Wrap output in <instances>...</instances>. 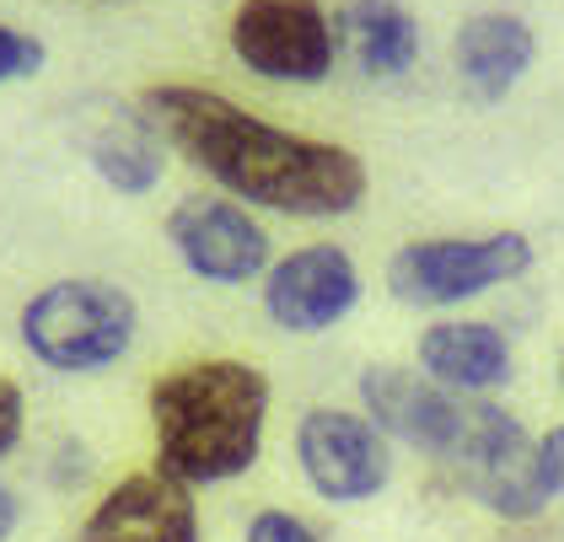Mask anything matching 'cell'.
Returning <instances> with one entry per match:
<instances>
[{"instance_id": "6da1fadb", "label": "cell", "mask_w": 564, "mask_h": 542, "mask_svg": "<svg viewBox=\"0 0 564 542\" xmlns=\"http://www.w3.org/2000/svg\"><path fill=\"white\" fill-rule=\"evenodd\" d=\"M140 119L162 134L167 151H183L205 177L248 205L280 209L296 220H334L366 199V162L291 129L263 124L259 113L226 102L199 86H145Z\"/></svg>"}, {"instance_id": "7a4b0ae2", "label": "cell", "mask_w": 564, "mask_h": 542, "mask_svg": "<svg viewBox=\"0 0 564 542\" xmlns=\"http://www.w3.org/2000/svg\"><path fill=\"white\" fill-rule=\"evenodd\" d=\"M269 376L248 360H194L151 381L156 462L188 489L242 478L263 452Z\"/></svg>"}, {"instance_id": "3957f363", "label": "cell", "mask_w": 564, "mask_h": 542, "mask_svg": "<svg viewBox=\"0 0 564 542\" xmlns=\"http://www.w3.org/2000/svg\"><path fill=\"white\" fill-rule=\"evenodd\" d=\"M140 312L113 280H54L22 306L28 355L59 376H91L124 360Z\"/></svg>"}, {"instance_id": "277c9868", "label": "cell", "mask_w": 564, "mask_h": 542, "mask_svg": "<svg viewBox=\"0 0 564 542\" xmlns=\"http://www.w3.org/2000/svg\"><path fill=\"white\" fill-rule=\"evenodd\" d=\"M532 269V242L521 231H489V237H431L392 252L388 291L403 306H463L474 295L521 280Z\"/></svg>"}, {"instance_id": "5b68a950", "label": "cell", "mask_w": 564, "mask_h": 542, "mask_svg": "<svg viewBox=\"0 0 564 542\" xmlns=\"http://www.w3.org/2000/svg\"><path fill=\"white\" fill-rule=\"evenodd\" d=\"M538 441L521 430V419H511L500 403L474 398L468 409V435L457 446V457L446 462L457 473V484L474 495L489 516L506 521H538L549 500L538 489Z\"/></svg>"}, {"instance_id": "8992f818", "label": "cell", "mask_w": 564, "mask_h": 542, "mask_svg": "<svg viewBox=\"0 0 564 542\" xmlns=\"http://www.w3.org/2000/svg\"><path fill=\"white\" fill-rule=\"evenodd\" d=\"M226 39L253 76L291 86H317L339 54L334 22L317 0H242Z\"/></svg>"}, {"instance_id": "52a82bcc", "label": "cell", "mask_w": 564, "mask_h": 542, "mask_svg": "<svg viewBox=\"0 0 564 542\" xmlns=\"http://www.w3.org/2000/svg\"><path fill=\"white\" fill-rule=\"evenodd\" d=\"M296 462L312 495L328 505H366L392 484V441L355 409H306Z\"/></svg>"}, {"instance_id": "ba28073f", "label": "cell", "mask_w": 564, "mask_h": 542, "mask_svg": "<svg viewBox=\"0 0 564 542\" xmlns=\"http://www.w3.org/2000/svg\"><path fill=\"white\" fill-rule=\"evenodd\" d=\"M474 398L441 392L431 376L403 371V366H366L360 376V414L371 419L388 441L414 446L435 462H452L468 435Z\"/></svg>"}, {"instance_id": "9c48e42d", "label": "cell", "mask_w": 564, "mask_h": 542, "mask_svg": "<svg viewBox=\"0 0 564 542\" xmlns=\"http://www.w3.org/2000/svg\"><path fill=\"white\" fill-rule=\"evenodd\" d=\"M355 306H360V269L334 242L285 252L263 274V312L285 334H323L345 323Z\"/></svg>"}, {"instance_id": "30bf717a", "label": "cell", "mask_w": 564, "mask_h": 542, "mask_svg": "<svg viewBox=\"0 0 564 542\" xmlns=\"http://www.w3.org/2000/svg\"><path fill=\"white\" fill-rule=\"evenodd\" d=\"M167 242L188 274L210 285H248L269 274V231L242 205L188 199L167 215Z\"/></svg>"}, {"instance_id": "8fae6325", "label": "cell", "mask_w": 564, "mask_h": 542, "mask_svg": "<svg viewBox=\"0 0 564 542\" xmlns=\"http://www.w3.org/2000/svg\"><path fill=\"white\" fill-rule=\"evenodd\" d=\"M82 542H199L194 489L162 467L130 473L87 510Z\"/></svg>"}, {"instance_id": "7c38bea8", "label": "cell", "mask_w": 564, "mask_h": 542, "mask_svg": "<svg viewBox=\"0 0 564 542\" xmlns=\"http://www.w3.org/2000/svg\"><path fill=\"white\" fill-rule=\"evenodd\" d=\"M420 376L452 398H489L511 381V338L495 323H431L420 334Z\"/></svg>"}, {"instance_id": "4fadbf2b", "label": "cell", "mask_w": 564, "mask_h": 542, "mask_svg": "<svg viewBox=\"0 0 564 542\" xmlns=\"http://www.w3.org/2000/svg\"><path fill=\"white\" fill-rule=\"evenodd\" d=\"M532 54H538V39L511 11H478L457 28V71L478 102H500L527 76Z\"/></svg>"}, {"instance_id": "5bb4252c", "label": "cell", "mask_w": 564, "mask_h": 542, "mask_svg": "<svg viewBox=\"0 0 564 542\" xmlns=\"http://www.w3.org/2000/svg\"><path fill=\"white\" fill-rule=\"evenodd\" d=\"M334 39L371 82H392L420 59V22L398 0H345L334 17Z\"/></svg>"}, {"instance_id": "9a60e30c", "label": "cell", "mask_w": 564, "mask_h": 542, "mask_svg": "<svg viewBox=\"0 0 564 542\" xmlns=\"http://www.w3.org/2000/svg\"><path fill=\"white\" fill-rule=\"evenodd\" d=\"M91 167L113 194H151L162 183V172H167V145L134 108L130 119L108 124L91 140Z\"/></svg>"}, {"instance_id": "2e32d148", "label": "cell", "mask_w": 564, "mask_h": 542, "mask_svg": "<svg viewBox=\"0 0 564 542\" xmlns=\"http://www.w3.org/2000/svg\"><path fill=\"white\" fill-rule=\"evenodd\" d=\"M44 59H48V48L33 39V33L0 22V86L6 82H33V76L44 71Z\"/></svg>"}, {"instance_id": "e0dca14e", "label": "cell", "mask_w": 564, "mask_h": 542, "mask_svg": "<svg viewBox=\"0 0 564 542\" xmlns=\"http://www.w3.org/2000/svg\"><path fill=\"white\" fill-rule=\"evenodd\" d=\"M248 542H323V538L306 527L302 516H291V510H259L248 521Z\"/></svg>"}, {"instance_id": "ac0fdd59", "label": "cell", "mask_w": 564, "mask_h": 542, "mask_svg": "<svg viewBox=\"0 0 564 542\" xmlns=\"http://www.w3.org/2000/svg\"><path fill=\"white\" fill-rule=\"evenodd\" d=\"M538 489L543 500H564V424H554L549 435H538Z\"/></svg>"}, {"instance_id": "d6986e66", "label": "cell", "mask_w": 564, "mask_h": 542, "mask_svg": "<svg viewBox=\"0 0 564 542\" xmlns=\"http://www.w3.org/2000/svg\"><path fill=\"white\" fill-rule=\"evenodd\" d=\"M22 430H28V398L11 376H0V457L22 446Z\"/></svg>"}, {"instance_id": "ffe728a7", "label": "cell", "mask_w": 564, "mask_h": 542, "mask_svg": "<svg viewBox=\"0 0 564 542\" xmlns=\"http://www.w3.org/2000/svg\"><path fill=\"white\" fill-rule=\"evenodd\" d=\"M17 521H22V500H17V489H11V484H0V542L17 532Z\"/></svg>"}, {"instance_id": "44dd1931", "label": "cell", "mask_w": 564, "mask_h": 542, "mask_svg": "<svg viewBox=\"0 0 564 542\" xmlns=\"http://www.w3.org/2000/svg\"><path fill=\"white\" fill-rule=\"evenodd\" d=\"M560 376H564V366H560Z\"/></svg>"}]
</instances>
